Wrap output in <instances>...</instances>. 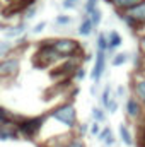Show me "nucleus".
Masks as SVG:
<instances>
[{"label":"nucleus","instance_id":"nucleus-1","mask_svg":"<svg viewBox=\"0 0 145 147\" xmlns=\"http://www.w3.org/2000/svg\"><path fill=\"white\" fill-rule=\"evenodd\" d=\"M48 120H53L60 125H63L67 130L75 132L77 125H79V116H77V110H75V105L72 101H65L55 108L48 111Z\"/></svg>","mask_w":145,"mask_h":147},{"label":"nucleus","instance_id":"nucleus-2","mask_svg":"<svg viewBox=\"0 0 145 147\" xmlns=\"http://www.w3.org/2000/svg\"><path fill=\"white\" fill-rule=\"evenodd\" d=\"M46 121H48V113L38 115V116H22L15 125H17L19 135H21L22 139L34 140L38 135L41 134V130H43V127L46 125Z\"/></svg>","mask_w":145,"mask_h":147},{"label":"nucleus","instance_id":"nucleus-3","mask_svg":"<svg viewBox=\"0 0 145 147\" xmlns=\"http://www.w3.org/2000/svg\"><path fill=\"white\" fill-rule=\"evenodd\" d=\"M60 62H63L60 58V55L55 51L53 45H51V39H46L43 43L38 45V50L33 57V63L36 65L38 69H46V67H53V65H58Z\"/></svg>","mask_w":145,"mask_h":147},{"label":"nucleus","instance_id":"nucleus-4","mask_svg":"<svg viewBox=\"0 0 145 147\" xmlns=\"http://www.w3.org/2000/svg\"><path fill=\"white\" fill-rule=\"evenodd\" d=\"M51 45L55 48V51L60 55L62 60H70V58H80L84 55V46L73 39V38H56L51 39Z\"/></svg>","mask_w":145,"mask_h":147},{"label":"nucleus","instance_id":"nucleus-5","mask_svg":"<svg viewBox=\"0 0 145 147\" xmlns=\"http://www.w3.org/2000/svg\"><path fill=\"white\" fill-rule=\"evenodd\" d=\"M21 72V58L9 55L5 58H0V82L14 80Z\"/></svg>","mask_w":145,"mask_h":147},{"label":"nucleus","instance_id":"nucleus-6","mask_svg":"<svg viewBox=\"0 0 145 147\" xmlns=\"http://www.w3.org/2000/svg\"><path fill=\"white\" fill-rule=\"evenodd\" d=\"M125 113H126V116L130 118V120H133L135 123L137 121H142L145 116V108L133 98V96H130L128 99H126V103H125Z\"/></svg>","mask_w":145,"mask_h":147},{"label":"nucleus","instance_id":"nucleus-7","mask_svg":"<svg viewBox=\"0 0 145 147\" xmlns=\"http://www.w3.org/2000/svg\"><path fill=\"white\" fill-rule=\"evenodd\" d=\"M132 96L145 108V75L135 74L132 79Z\"/></svg>","mask_w":145,"mask_h":147},{"label":"nucleus","instance_id":"nucleus-8","mask_svg":"<svg viewBox=\"0 0 145 147\" xmlns=\"http://www.w3.org/2000/svg\"><path fill=\"white\" fill-rule=\"evenodd\" d=\"M104 70H106V51L96 50V60H94V67H92V72H91V77L96 84L101 80Z\"/></svg>","mask_w":145,"mask_h":147},{"label":"nucleus","instance_id":"nucleus-9","mask_svg":"<svg viewBox=\"0 0 145 147\" xmlns=\"http://www.w3.org/2000/svg\"><path fill=\"white\" fill-rule=\"evenodd\" d=\"M135 22H137V26L140 28V33L138 34H142L145 29V0H142L140 3H137L133 9H130L128 12H126Z\"/></svg>","mask_w":145,"mask_h":147},{"label":"nucleus","instance_id":"nucleus-10","mask_svg":"<svg viewBox=\"0 0 145 147\" xmlns=\"http://www.w3.org/2000/svg\"><path fill=\"white\" fill-rule=\"evenodd\" d=\"M21 135H19V130H17V125L15 123H7V125H0V140H17Z\"/></svg>","mask_w":145,"mask_h":147},{"label":"nucleus","instance_id":"nucleus-11","mask_svg":"<svg viewBox=\"0 0 145 147\" xmlns=\"http://www.w3.org/2000/svg\"><path fill=\"white\" fill-rule=\"evenodd\" d=\"M104 2L114 9V12H128L142 0H104Z\"/></svg>","mask_w":145,"mask_h":147},{"label":"nucleus","instance_id":"nucleus-12","mask_svg":"<svg viewBox=\"0 0 145 147\" xmlns=\"http://www.w3.org/2000/svg\"><path fill=\"white\" fill-rule=\"evenodd\" d=\"M106 36H108V51H114V50H118V48L121 46L123 38H121V34H119L118 31L111 29V31L106 33Z\"/></svg>","mask_w":145,"mask_h":147},{"label":"nucleus","instance_id":"nucleus-13","mask_svg":"<svg viewBox=\"0 0 145 147\" xmlns=\"http://www.w3.org/2000/svg\"><path fill=\"white\" fill-rule=\"evenodd\" d=\"M118 134H119V139H121V142H123L125 146L132 147L133 144H135V139H133V135H132V132H130L128 125L121 123V125L118 127Z\"/></svg>","mask_w":145,"mask_h":147},{"label":"nucleus","instance_id":"nucleus-14","mask_svg":"<svg viewBox=\"0 0 145 147\" xmlns=\"http://www.w3.org/2000/svg\"><path fill=\"white\" fill-rule=\"evenodd\" d=\"M26 29H28V26H26V22L22 21V22H19V24H15V26H7V29H5V36L7 38L22 36V34L26 33Z\"/></svg>","mask_w":145,"mask_h":147},{"label":"nucleus","instance_id":"nucleus-15","mask_svg":"<svg viewBox=\"0 0 145 147\" xmlns=\"http://www.w3.org/2000/svg\"><path fill=\"white\" fill-rule=\"evenodd\" d=\"M77 31H79L80 36H91V34H92V31H94V24H92V21L89 19V16H85V17L80 21Z\"/></svg>","mask_w":145,"mask_h":147},{"label":"nucleus","instance_id":"nucleus-16","mask_svg":"<svg viewBox=\"0 0 145 147\" xmlns=\"http://www.w3.org/2000/svg\"><path fill=\"white\" fill-rule=\"evenodd\" d=\"M14 51V43L7 41V39H0V58L9 57Z\"/></svg>","mask_w":145,"mask_h":147},{"label":"nucleus","instance_id":"nucleus-17","mask_svg":"<svg viewBox=\"0 0 145 147\" xmlns=\"http://www.w3.org/2000/svg\"><path fill=\"white\" fill-rule=\"evenodd\" d=\"M63 147H85V142H84L82 137H79L75 132H72L70 137H68V140H67V144Z\"/></svg>","mask_w":145,"mask_h":147},{"label":"nucleus","instance_id":"nucleus-18","mask_svg":"<svg viewBox=\"0 0 145 147\" xmlns=\"http://www.w3.org/2000/svg\"><path fill=\"white\" fill-rule=\"evenodd\" d=\"M128 60H130V55L125 53V51H121V53H116V55L113 57L111 65H113V67H119V65H125Z\"/></svg>","mask_w":145,"mask_h":147},{"label":"nucleus","instance_id":"nucleus-19","mask_svg":"<svg viewBox=\"0 0 145 147\" xmlns=\"http://www.w3.org/2000/svg\"><path fill=\"white\" fill-rule=\"evenodd\" d=\"M7 123H14V113L0 106V125H7Z\"/></svg>","mask_w":145,"mask_h":147},{"label":"nucleus","instance_id":"nucleus-20","mask_svg":"<svg viewBox=\"0 0 145 147\" xmlns=\"http://www.w3.org/2000/svg\"><path fill=\"white\" fill-rule=\"evenodd\" d=\"M96 50H99V51H108V36H106V33H99V34H97Z\"/></svg>","mask_w":145,"mask_h":147},{"label":"nucleus","instance_id":"nucleus-21","mask_svg":"<svg viewBox=\"0 0 145 147\" xmlns=\"http://www.w3.org/2000/svg\"><path fill=\"white\" fill-rule=\"evenodd\" d=\"M91 115H92V118H94V121L96 123H101V121H104V118H106V113L103 108H99V106H94L92 110H91Z\"/></svg>","mask_w":145,"mask_h":147},{"label":"nucleus","instance_id":"nucleus-22","mask_svg":"<svg viewBox=\"0 0 145 147\" xmlns=\"http://www.w3.org/2000/svg\"><path fill=\"white\" fill-rule=\"evenodd\" d=\"M89 19L92 21L94 28H97V26L101 24V21H103V10H101V9L97 7V9H96V10H94V12H92V14L89 16Z\"/></svg>","mask_w":145,"mask_h":147},{"label":"nucleus","instance_id":"nucleus-23","mask_svg":"<svg viewBox=\"0 0 145 147\" xmlns=\"http://www.w3.org/2000/svg\"><path fill=\"white\" fill-rule=\"evenodd\" d=\"M97 3H99V0H85V3H84V12H85V16H91L96 9H97Z\"/></svg>","mask_w":145,"mask_h":147},{"label":"nucleus","instance_id":"nucleus-24","mask_svg":"<svg viewBox=\"0 0 145 147\" xmlns=\"http://www.w3.org/2000/svg\"><path fill=\"white\" fill-rule=\"evenodd\" d=\"M36 5H31V7H26L24 9V12H22V19H24V22H28V21H31L34 16H36Z\"/></svg>","mask_w":145,"mask_h":147},{"label":"nucleus","instance_id":"nucleus-25","mask_svg":"<svg viewBox=\"0 0 145 147\" xmlns=\"http://www.w3.org/2000/svg\"><path fill=\"white\" fill-rule=\"evenodd\" d=\"M55 22H56V26H68L72 22V17L68 14H60L55 17Z\"/></svg>","mask_w":145,"mask_h":147},{"label":"nucleus","instance_id":"nucleus-26","mask_svg":"<svg viewBox=\"0 0 145 147\" xmlns=\"http://www.w3.org/2000/svg\"><path fill=\"white\" fill-rule=\"evenodd\" d=\"M111 87L109 86H106L104 87V91H103V96H101V103H103V106H104V110L108 108V105H109V101H111Z\"/></svg>","mask_w":145,"mask_h":147},{"label":"nucleus","instance_id":"nucleus-27","mask_svg":"<svg viewBox=\"0 0 145 147\" xmlns=\"http://www.w3.org/2000/svg\"><path fill=\"white\" fill-rule=\"evenodd\" d=\"M5 2H9L10 5H19V7L26 9V7L34 5V2H36V0H5Z\"/></svg>","mask_w":145,"mask_h":147},{"label":"nucleus","instance_id":"nucleus-28","mask_svg":"<svg viewBox=\"0 0 145 147\" xmlns=\"http://www.w3.org/2000/svg\"><path fill=\"white\" fill-rule=\"evenodd\" d=\"M85 75H87V72H85V67L82 65V67H79V69L75 70V74H73V79H75V80H84V79H85Z\"/></svg>","mask_w":145,"mask_h":147},{"label":"nucleus","instance_id":"nucleus-29","mask_svg":"<svg viewBox=\"0 0 145 147\" xmlns=\"http://www.w3.org/2000/svg\"><path fill=\"white\" fill-rule=\"evenodd\" d=\"M106 111H108L109 115H113V113H116V111H118V101H116V98H111V101H109Z\"/></svg>","mask_w":145,"mask_h":147},{"label":"nucleus","instance_id":"nucleus-30","mask_svg":"<svg viewBox=\"0 0 145 147\" xmlns=\"http://www.w3.org/2000/svg\"><path fill=\"white\" fill-rule=\"evenodd\" d=\"M111 134H113V132H111V128H108V127H106V128H103V130L99 132V135H97V140H101V142H104V140L108 139V137L111 135Z\"/></svg>","mask_w":145,"mask_h":147},{"label":"nucleus","instance_id":"nucleus-31","mask_svg":"<svg viewBox=\"0 0 145 147\" xmlns=\"http://www.w3.org/2000/svg\"><path fill=\"white\" fill-rule=\"evenodd\" d=\"M138 51L145 57V31L142 34H138Z\"/></svg>","mask_w":145,"mask_h":147},{"label":"nucleus","instance_id":"nucleus-32","mask_svg":"<svg viewBox=\"0 0 145 147\" xmlns=\"http://www.w3.org/2000/svg\"><path fill=\"white\" fill-rule=\"evenodd\" d=\"M101 130H103V128H101V127H99V123H96V121L89 127V132H91V135H94V137H97Z\"/></svg>","mask_w":145,"mask_h":147},{"label":"nucleus","instance_id":"nucleus-33","mask_svg":"<svg viewBox=\"0 0 145 147\" xmlns=\"http://www.w3.org/2000/svg\"><path fill=\"white\" fill-rule=\"evenodd\" d=\"M79 2L80 0H63V9H73V7H77Z\"/></svg>","mask_w":145,"mask_h":147},{"label":"nucleus","instance_id":"nucleus-34","mask_svg":"<svg viewBox=\"0 0 145 147\" xmlns=\"http://www.w3.org/2000/svg\"><path fill=\"white\" fill-rule=\"evenodd\" d=\"M44 28H46V22L43 21V22H39V24H36V26L33 28V33H34V34H39V33L44 31Z\"/></svg>","mask_w":145,"mask_h":147},{"label":"nucleus","instance_id":"nucleus-35","mask_svg":"<svg viewBox=\"0 0 145 147\" xmlns=\"http://www.w3.org/2000/svg\"><path fill=\"white\" fill-rule=\"evenodd\" d=\"M121 96H125V87H123V86H118V89H116V94H114V98H121Z\"/></svg>","mask_w":145,"mask_h":147},{"label":"nucleus","instance_id":"nucleus-36","mask_svg":"<svg viewBox=\"0 0 145 147\" xmlns=\"http://www.w3.org/2000/svg\"><path fill=\"white\" fill-rule=\"evenodd\" d=\"M113 144H114V135L111 134V135H109L108 139L104 140V146H106V147H111V146H113Z\"/></svg>","mask_w":145,"mask_h":147}]
</instances>
